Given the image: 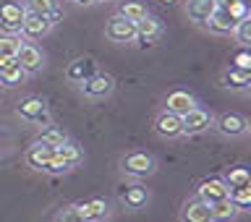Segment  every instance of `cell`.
I'll return each instance as SVG.
<instances>
[{
  "instance_id": "cell-1",
  "label": "cell",
  "mask_w": 251,
  "mask_h": 222,
  "mask_svg": "<svg viewBox=\"0 0 251 222\" xmlns=\"http://www.w3.org/2000/svg\"><path fill=\"white\" fill-rule=\"evenodd\" d=\"M121 173L126 178L133 180H144L149 175L157 173V157L144 152V149H133V152H126L121 157Z\"/></svg>"
},
{
  "instance_id": "cell-2",
  "label": "cell",
  "mask_w": 251,
  "mask_h": 222,
  "mask_svg": "<svg viewBox=\"0 0 251 222\" xmlns=\"http://www.w3.org/2000/svg\"><path fill=\"white\" fill-rule=\"evenodd\" d=\"M118 201H121V207L126 212H144L149 207V201H152V194H149V188L141 180L131 178V183L118 188Z\"/></svg>"
},
{
  "instance_id": "cell-3",
  "label": "cell",
  "mask_w": 251,
  "mask_h": 222,
  "mask_svg": "<svg viewBox=\"0 0 251 222\" xmlns=\"http://www.w3.org/2000/svg\"><path fill=\"white\" fill-rule=\"evenodd\" d=\"M105 39L107 42H115V45L136 42V21L126 19V16H121V13L110 16L107 24H105Z\"/></svg>"
},
{
  "instance_id": "cell-4",
  "label": "cell",
  "mask_w": 251,
  "mask_h": 222,
  "mask_svg": "<svg viewBox=\"0 0 251 222\" xmlns=\"http://www.w3.org/2000/svg\"><path fill=\"white\" fill-rule=\"evenodd\" d=\"M212 128H215L220 136H225V139H241V136H246V133H249V118L241 115V113H233V110H227V113L215 115Z\"/></svg>"
},
{
  "instance_id": "cell-5",
  "label": "cell",
  "mask_w": 251,
  "mask_h": 222,
  "mask_svg": "<svg viewBox=\"0 0 251 222\" xmlns=\"http://www.w3.org/2000/svg\"><path fill=\"white\" fill-rule=\"evenodd\" d=\"M16 113H19L21 121L34 123V125L50 123V107H47V99H45V97H37V94L24 97V99L19 102V107H16Z\"/></svg>"
},
{
  "instance_id": "cell-6",
  "label": "cell",
  "mask_w": 251,
  "mask_h": 222,
  "mask_svg": "<svg viewBox=\"0 0 251 222\" xmlns=\"http://www.w3.org/2000/svg\"><path fill=\"white\" fill-rule=\"evenodd\" d=\"M78 89H81V94L86 99H107L110 94L115 92V78L110 74H102V71H97V74H92L89 78H84L81 84H78Z\"/></svg>"
},
{
  "instance_id": "cell-7",
  "label": "cell",
  "mask_w": 251,
  "mask_h": 222,
  "mask_svg": "<svg viewBox=\"0 0 251 222\" xmlns=\"http://www.w3.org/2000/svg\"><path fill=\"white\" fill-rule=\"evenodd\" d=\"M180 123H183V136H199V133L212 128L215 115H212V110L196 105L194 110H188L186 115H180Z\"/></svg>"
},
{
  "instance_id": "cell-8",
  "label": "cell",
  "mask_w": 251,
  "mask_h": 222,
  "mask_svg": "<svg viewBox=\"0 0 251 222\" xmlns=\"http://www.w3.org/2000/svg\"><path fill=\"white\" fill-rule=\"evenodd\" d=\"M52 24L47 16L42 13H34V11H26L24 13V21H21V37L26 39V42H39V39H45L50 34Z\"/></svg>"
},
{
  "instance_id": "cell-9",
  "label": "cell",
  "mask_w": 251,
  "mask_h": 222,
  "mask_svg": "<svg viewBox=\"0 0 251 222\" xmlns=\"http://www.w3.org/2000/svg\"><path fill=\"white\" fill-rule=\"evenodd\" d=\"M154 133L165 141H173V139H180L183 136V123H180V115L170 113V110H160V113L154 115V123H152Z\"/></svg>"
},
{
  "instance_id": "cell-10",
  "label": "cell",
  "mask_w": 251,
  "mask_h": 222,
  "mask_svg": "<svg viewBox=\"0 0 251 222\" xmlns=\"http://www.w3.org/2000/svg\"><path fill=\"white\" fill-rule=\"evenodd\" d=\"M24 13H26L24 3H16V0L0 3V31H3V34H21Z\"/></svg>"
},
{
  "instance_id": "cell-11",
  "label": "cell",
  "mask_w": 251,
  "mask_h": 222,
  "mask_svg": "<svg viewBox=\"0 0 251 222\" xmlns=\"http://www.w3.org/2000/svg\"><path fill=\"white\" fill-rule=\"evenodd\" d=\"M162 37H165V24L157 19V16L147 13L144 19L136 21V39H139V45H149V47L160 45Z\"/></svg>"
},
{
  "instance_id": "cell-12",
  "label": "cell",
  "mask_w": 251,
  "mask_h": 222,
  "mask_svg": "<svg viewBox=\"0 0 251 222\" xmlns=\"http://www.w3.org/2000/svg\"><path fill=\"white\" fill-rule=\"evenodd\" d=\"M16 60H19V66L26 71V76H34V74H39V71L45 68L42 47H37V42H26V39H24L21 50L16 52Z\"/></svg>"
},
{
  "instance_id": "cell-13",
  "label": "cell",
  "mask_w": 251,
  "mask_h": 222,
  "mask_svg": "<svg viewBox=\"0 0 251 222\" xmlns=\"http://www.w3.org/2000/svg\"><path fill=\"white\" fill-rule=\"evenodd\" d=\"M76 215L84 222H105L113 217V209L105 199H92V201H76Z\"/></svg>"
},
{
  "instance_id": "cell-14",
  "label": "cell",
  "mask_w": 251,
  "mask_h": 222,
  "mask_svg": "<svg viewBox=\"0 0 251 222\" xmlns=\"http://www.w3.org/2000/svg\"><path fill=\"white\" fill-rule=\"evenodd\" d=\"M227 194H230V186H227L225 178H220V175L204 178V180H199V186H196V196L204 199L207 204H215L220 199H225Z\"/></svg>"
},
{
  "instance_id": "cell-15",
  "label": "cell",
  "mask_w": 251,
  "mask_h": 222,
  "mask_svg": "<svg viewBox=\"0 0 251 222\" xmlns=\"http://www.w3.org/2000/svg\"><path fill=\"white\" fill-rule=\"evenodd\" d=\"M235 24H238V21L230 16V11H225V8L217 5V11L204 21V29H207L209 34H215V37H230L233 29H235Z\"/></svg>"
},
{
  "instance_id": "cell-16",
  "label": "cell",
  "mask_w": 251,
  "mask_h": 222,
  "mask_svg": "<svg viewBox=\"0 0 251 222\" xmlns=\"http://www.w3.org/2000/svg\"><path fill=\"white\" fill-rule=\"evenodd\" d=\"M52 154H55V147L52 144H45V141H34L29 149H26V154H24V160H26V165L31 170H37V173H45L47 168V162L52 160Z\"/></svg>"
},
{
  "instance_id": "cell-17",
  "label": "cell",
  "mask_w": 251,
  "mask_h": 222,
  "mask_svg": "<svg viewBox=\"0 0 251 222\" xmlns=\"http://www.w3.org/2000/svg\"><path fill=\"white\" fill-rule=\"evenodd\" d=\"M180 220L183 222H212V207L204 199H199V196H191L180 207Z\"/></svg>"
},
{
  "instance_id": "cell-18",
  "label": "cell",
  "mask_w": 251,
  "mask_h": 222,
  "mask_svg": "<svg viewBox=\"0 0 251 222\" xmlns=\"http://www.w3.org/2000/svg\"><path fill=\"white\" fill-rule=\"evenodd\" d=\"M92 74H97V60L89 58V55H81V58H76V60L68 63V68H66V81L78 86L84 78H89Z\"/></svg>"
},
{
  "instance_id": "cell-19",
  "label": "cell",
  "mask_w": 251,
  "mask_h": 222,
  "mask_svg": "<svg viewBox=\"0 0 251 222\" xmlns=\"http://www.w3.org/2000/svg\"><path fill=\"white\" fill-rule=\"evenodd\" d=\"M196 105H199V99H196L188 89H173V92H168V97H165V110H170V113H176V115H186L188 110H194Z\"/></svg>"
},
{
  "instance_id": "cell-20",
  "label": "cell",
  "mask_w": 251,
  "mask_h": 222,
  "mask_svg": "<svg viewBox=\"0 0 251 222\" xmlns=\"http://www.w3.org/2000/svg\"><path fill=\"white\" fill-rule=\"evenodd\" d=\"M183 11L188 16V21L196 26H204V21L217 11V0H186Z\"/></svg>"
},
{
  "instance_id": "cell-21",
  "label": "cell",
  "mask_w": 251,
  "mask_h": 222,
  "mask_svg": "<svg viewBox=\"0 0 251 222\" xmlns=\"http://www.w3.org/2000/svg\"><path fill=\"white\" fill-rule=\"evenodd\" d=\"M249 74L238 66H227L223 74H220V86L223 89H230V92H246L249 86Z\"/></svg>"
},
{
  "instance_id": "cell-22",
  "label": "cell",
  "mask_w": 251,
  "mask_h": 222,
  "mask_svg": "<svg viewBox=\"0 0 251 222\" xmlns=\"http://www.w3.org/2000/svg\"><path fill=\"white\" fill-rule=\"evenodd\" d=\"M26 78V71L19 66L16 58H0V84L3 86H19Z\"/></svg>"
},
{
  "instance_id": "cell-23",
  "label": "cell",
  "mask_w": 251,
  "mask_h": 222,
  "mask_svg": "<svg viewBox=\"0 0 251 222\" xmlns=\"http://www.w3.org/2000/svg\"><path fill=\"white\" fill-rule=\"evenodd\" d=\"M24 8H26V11H34V13L47 16L52 26L58 24V19L63 16L60 8H58V0H24Z\"/></svg>"
},
{
  "instance_id": "cell-24",
  "label": "cell",
  "mask_w": 251,
  "mask_h": 222,
  "mask_svg": "<svg viewBox=\"0 0 251 222\" xmlns=\"http://www.w3.org/2000/svg\"><path fill=\"white\" fill-rule=\"evenodd\" d=\"M209 207H212V222H230V220H235L241 215L238 207H235L227 196L220 199V201H215V204H209Z\"/></svg>"
},
{
  "instance_id": "cell-25",
  "label": "cell",
  "mask_w": 251,
  "mask_h": 222,
  "mask_svg": "<svg viewBox=\"0 0 251 222\" xmlns=\"http://www.w3.org/2000/svg\"><path fill=\"white\" fill-rule=\"evenodd\" d=\"M55 154L63 157L66 162H71L74 168H78V165L84 162V152H81V147H78L76 141H71V139H66L60 147H55Z\"/></svg>"
},
{
  "instance_id": "cell-26",
  "label": "cell",
  "mask_w": 251,
  "mask_h": 222,
  "mask_svg": "<svg viewBox=\"0 0 251 222\" xmlns=\"http://www.w3.org/2000/svg\"><path fill=\"white\" fill-rule=\"evenodd\" d=\"M37 139L39 141H45V144H52V147H60L63 141L68 139V133L60 128V125H55L52 121L50 123H45L42 128H39V133H37Z\"/></svg>"
},
{
  "instance_id": "cell-27",
  "label": "cell",
  "mask_w": 251,
  "mask_h": 222,
  "mask_svg": "<svg viewBox=\"0 0 251 222\" xmlns=\"http://www.w3.org/2000/svg\"><path fill=\"white\" fill-rule=\"evenodd\" d=\"M118 13L126 16V19H131V21H139V19H144V16L149 13V8L141 3V0H121Z\"/></svg>"
},
{
  "instance_id": "cell-28",
  "label": "cell",
  "mask_w": 251,
  "mask_h": 222,
  "mask_svg": "<svg viewBox=\"0 0 251 222\" xmlns=\"http://www.w3.org/2000/svg\"><path fill=\"white\" fill-rule=\"evenodd\" d=\"M223 178H225V183L230 186V188L249 186V180H251V168H246V165H235V168H230Z\"/></svg>"
},
{
  "instance_id": "cell-29",
  "label": "cell",
  "mask_w": 251,
  "mask_h": 222,
  "mask_svg": "<svg viewBox=\"0 0 251 222\" xmlns=\"http://www.w3.org/2000/svg\"><path fill=\"white\" fill-rule=\"evenodd\" d=\"M24 37L21 34H3L0 31V58H16V52L21 50Z\"/></svg>"
},
{
  "instance_id": "cell-30",
  "label": "cell",
  "mask_w": 251,
  "mask_h": 222,
  "mask_svg": "<svg viewBox=\"0 0 251 222\" xmlns=\"http://www.w3.org/2000/svg\"><path fill=\"white\" fill-rule=\"evenodd\" d=\"M230 37L243 47V50H251V16H246V19H241L238 24H235Z\"/></svg>"
},
{
  "instance_id": "cell-31",
  "label": "cell",
  "mask_w": 251,
  "mask_h": 222,
  "mask_svg": "<svg viewBox=\"0 0 251 222\" xmlns=\"http://www.w3.org/2000/svg\"><path fill=\"white\" fill-rule=\"evenodd\" d=\"M227 199H230L238 212H251V191L249 186H241V188H230V194H227Z\"/></svg>"
},
{
  "instance_id": "cell-32",
  "label": "cell",
  "mask_w": 251,
  "mask_h": 222,
  "mask_svg": "<svg viewBox=\"0 0 251 222\" xmlns=\"http://www.w3.org/2000/svg\"><path fill=\"white\" fill-rule=\"evenodd\" d=\"M71 170H74V165L66 162L58 154H52V160L47 162V168H45V173H50V175H66V173H71Z\"/></svg>"
},
{
  "instance_id": "cell-33",
  "label": "cell",
  "mask_w": 251,
  "mask_h": 222,
  "mask_svg": "<svg viewBox=\"0 0 251 222\" xmlns=\"http://www.w3.org/2000/svg\"><path fill=\"white\" fill-rule=\"evenodd\" d=\"M52 220H58V222H60V220H78V215H76V204H68V207H63Z\"/></svg>"
},
{
  "instance_id": "cell-34",
  "label": "cell",
  "mask_w": 251,
  "mask_h": 222,
  "mask_svg": "<svg viewBox=\"0 0 251 222\" xmlns=\"http://www.w3.org/2000/svg\"><path fill=\"white\" fill-rule=\"evenodd\" d=\"M233 66H238L243 71H249L251 68V52H241V55H235V63Z\"/></svg>"
},
{
  "instance_id": "cell-35",
  "label": "cell",
  "mask_w": 251,
  "mask_h": 222,
  "mask_svg": "<svg viewBox=\"0 0 251 222\" xmlns=\"http://www.w3.org/2000/svg\"><path fill=\"white\" fill-rule=\"evenodd\" d=\"M235 3H241V0H217V5H220V8H233Z\"/></svg>"
},
{
  "instance_id": "cell-36",
  "label": "cell",
  "mask_w": 251,
  "mask_h": 222,
  "mask_svg": "<svg viewBox=\"0 0 251 222\" xmlns=\"http://www.w3.org/2000/svg\"><path fill=\"white\" fill-rule=\"evenodd\" d=\"M71 3H76V5H94V0H71Z\"/></svg>"
},
{
  "instance_id": "cell-37",
  "label": "cell",
  "mask_w": 251,
  "mask_h": 222,
  "mask_svg": "<svg viewBox=\"0 0 251 222\" xmlns=\"http://www.w3.org/2000/svg\"><path fill=\"white\" fill-rule=\"evenodd\" d=\"M160 3H165V5H176L178 0H160Z\"/></svg>"
},
{
  "instance_id": "cell-38",
  "label": "cell",
  "mask_w": 251,
  "mask_h": 222,
  "mask_svg": "<svg viewBox=\"0 0 251 222\" xmlns=\"http://www.w3.org/2000/svg\"><path fill=\"white\" fill-rule=\"evenodd\" d=\"M94 3H113V0H94Z\"/></svg>"
},
{
  "instance_id": "cell-39",
  "label": "cell",
  "mask_w": 251,
  "mask_h": 222,
  "mask_svg": "<svg viewBox=\"0 0 251 222\" xmlns=\"http://www.w3.org/2000/svg\"><path fill=\"white\" fill-rule=\"evenodd\" d=\"M246 94H249V97H251V84H249V86H246Z\"/></svg>"
},
{
  "instance_id": "cell-40",
  "label": "cell",
  "mask_w": 251,
  "mask_h": 222,
  "mask_svg": "<svg viewBox=\"0 0 251 222\" xmlns=\"http://www.w3.org/2000/svg\"><path fill=\"white\" fill-rule=\"evenodd\" d=\"M246 74H249V81H251V68H249V71H246Z\"/></svg>"
},
{
  "instance_id": "cell-41",
  "label": "cell",
  "mask_w": 251,
  "mask_h": 222,
  "mask_svg": "<svg viewBox=\"0 0 251 222\" xmlns=\"http://www.w3.org/2000/svg\"><path fill=\"white\" fill-rule=\"evenodd\" d=\"M249 133H251V121H249Z\"/></svg>"
},
{
  "instance_id": "cell-42",
  "label": "cell",
  "mask_w": 251,
  "mask_h": 222,
  "mask_svg": "<svg viewBox=\"0 0 251 222\" xmlns=\"http://www.w3.org/2000/svg\"><path fill=\"white\" fill-rule=\"evenodd\" d=\"M249 191H251V180H249Z\"/></svg>"
},
{
  "instance_id": "cell-43",
  "label": "cell",
  "mask_w": 251,
  "mask_h": 222,
  "mask_svg": "<svg viewBox=\"0 0 251 222\" xmlns=\"http://www.w3.org/2000/svg\"><path fill=\"white\" fill-rule=\"evenodd\" d=\"M249 16H251V5H249Z\"/></svg>"
}]
</instances>
